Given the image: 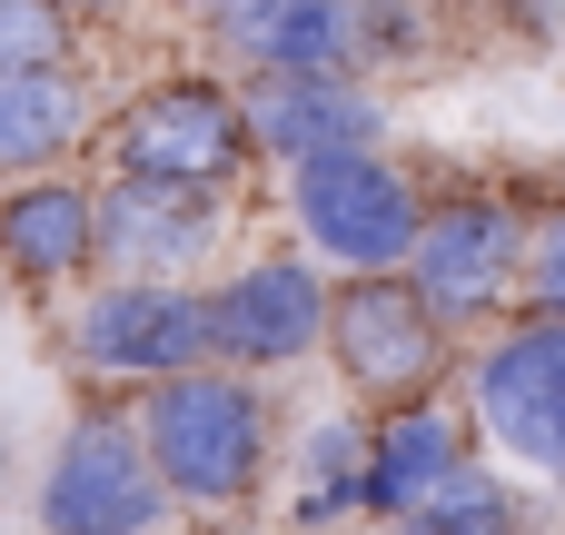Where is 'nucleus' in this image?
I'll return each instance as SVG.
<instances>
[{
	"label": "nucleus",
	"instance_id": "nucleus-1",
	"mask_svg": "<svg viewBox=\"0 0 565 535\" xmlns=\"http://www.w3.org/2000/svg\"><path fill=\"white\" fill-rule=\"evenodd\" d=\"M129 427H139L169 506H209V516L248 506L258 477H268V457H278V407L238 367H189V377L139 387L129 397Z\"/></svg>",
	"mask_w": 565,
	"mask_h": 535
},
{
	"label": "nucleus",
	"instance_id": "nucleus-2",
	"mask_svg": "<svg viewBox=\"0 0 565 535\" xmlns=\"http://www.w3.org/2000/svg\"><path fill=\"white\" fill-rule=\"evenodd\" d=\"M457 407H467V427L507 467L565 486V318H507V328H487L457 357Z\"/></svg>",
	"mask_w": 565,
	"mask_h": 535
},
{
	"label": "nucleus",
	"instance_id": "nucleus-3",
	"mask_svg": "<svg viewBox=\"0 0 565 535\" xmlns=\"http://www.w3.org/2000/svg\"><path fill=\"white\" fill-rule=\"evenodd\" d=\"M417 218H427V189H417L387 149H348V159H308V169H288V228H298V258H318V268H338V278L407 268Z\"/></svg>",
	"mask_w": 565,
	"mask_h": 535
},
{
	"label": "nucleus",
	"instance_id": "nucleus-4",
	"mask_svg": "<svg viewBox=\"0 0 565 535\" xmlns=\"http://www.w3.org/2000/svg\"><path fill=\"white\" fill-rule=\"evenodd\" d=\"M516 258H526V208L507 189H457V199H427L397 278L447 338H487L516 308Z\"/></svg>",
	"mask_w": 565,
	"mask_h": 535
},
{
	"label": "nucleus",
	"instance_id": "nucleus-5",
	"mask_svg": "<svg viewBox=\"0 0 565 535\" xmlns=\"http://www.w3.org/2000/svg\"><path fill=\"white\" fill-rule=\"evenodd\" d=\"M169 526V486L129 427V407H79L30 486V535H149Z\"/></svg>",
	"mask_w": 565,
	"mask_h": 535
},
{
	"label": "nucleus",
	"instance_id": "nucleus-6",
	"mask_svg": "<svg viewBox=\"0 0 565 535\" xmlns=\"http://www.w3.org/2000/svg\"><path fill=\"white\" fill-rule=\"evenodd\" d=\"M109 149V179H169V189H238L248 169V119H238V89L209 79V69H179V79H149L109 109L99 129Z\"/></svg>",
	"mask_w": 565,
	"mask_h": 535
},
{
	"label": "nucleus",
	"instance_id": "nucleus-7",
	"mask_svg": "<svg viewBox=\"0 0 565 535\" xmlns=\"http://www.w3.org/2000/svg\"><path fill=\"white\" fill-rule=\"evenodd\" d=\"M328 357H338V377H348V397H358L367 417L417 407V397H437V387L457 377V338L417 308V288H407L397 268L328 288Z\"/></svg>",
	"mask_w": 565,
	"mask_h": 535
},
{
	"label": "nucleus",
	"instance_id": "nucleus-8",
	"mask_svg": "<svg viewBox=\"0 0 565 535\" xmlns=\"http://www.w3.org/2000/svg\"><path fill=\"white\" fill-rule=\"evenodd\" d=\"M60 347H70L79 377H109V387L189 377V367H209V288H179V278H99L70 308Z\"/></svg>",
	"mask_w": 565,
	"mask_h": 535
},
{
	"label": "nucleus",
	"instance_id": "nucleus-9",
	"mask_svg": "<svg viewBox=\"0 0 565 535\" xmlns=\"http://www.w3.org/2000/svg\"><path fill=\"white\" fill-rule=\"evenodd\" d=\"M328 268L298 258V248H268V258H238L218 288H209V367H238V377H288L328 347Z\"/></svg>",
	"mask_w": 565,
	"mask_h": 535
},
{
	"label": "nucleus",
	"instance_id": "nucleus-10",
	"mask_svg": "<svg viewBox=\"0 0 565 535\" xmlns=\"http://www.w3.org/2000/svg\"><path fill=\"white\" fill-rule=\"evenodd\" d=\"M228 248V189H169V179H99L89 208V268L109 278H199Z\"/></svg>",
	"mask_w": 565,
	"mask_h": 535
},
{
	"label": "nucleus",
	"instance_id": "nucleus-11",
	"mask_svg": "<svg viewBox=\"0 0 565 535\" xmlns=\"http://www.w3.org/2000/svg\"><path fill=\"white\" fill-rule=\"evenodd\" d=\"M238 119H248V159L278 169L387 149V99L367 79H238Z\"/></svg>",
	"mask_w": 565,
	"mask_h": 535
},
{
	"label": "nucleus",
	"instance_id": "nucleus-12",
	"mask_svg": "<svg viewBox=\"0 0 565 535\" xmlns=\"http://www.w3.org/2000/svg\"><path fill=\"white\" fill-rule=\"evenodd\" d=\"M209 40L238 79H358V0H238Z\"/></svg>",
	"mask_w": 565,
	"mask_h": 535
},
{
	"label": "nucleus",
	"instance_id": "nucleus-13",
	"mask_svg": "<svg viewBox=\"0 0 565 535\" xmlns=\"http://www.w3.org/2000/svg\"><path fill=\"white\" fill-rule=\"evenodd\" d=\"M457 467H477V427H467V407L437 387V397H417V407H387V417H367V467H358V516H377V526H397L417 496H437Z\"/></svg>",
	"mask_w": 565,
	"mask_h": 535
},
{
	"label": "nucleus",
	"instance_id": "nucleus-14",
	"mask_svg": "<svg viewBox=\"0 0 565 535\" xmlns=\"http://www.w3.org/2000/svg\"><path fill=\"white\" fill-rule=\"evenodd\" d=\"M89 208H99V189L70 179V169L10 179V189H0V278L30 288V298L79 288V278H89Z\"/></svg>",
	"mask_w": 565,
	"mask_h": 535
},
{
	"label": "nucleus",
	"instance_id": "nucleus-15",
	"mask_svg": "<svg viewBox=\"0 0 565 535\" xmlns=\"http://www.w3.org/2000/svg\"><path fill=\"white\" fill-rule=\"evenodd\" d=\"M79 139H89V79L79 69H0V189L70 169Z\"/></svg>",
	"mask_w": 565,
	"mask_h": 535
},
{
	"label": "nucleus",
	"instance_id": "nucleus-16",
	"mask_svg": "<svg viewBox=\"0 0 565 535\" xmlns=\"http://www.w3.org/2000/svg\"><path fill=\"white\" fill-rule=\"evenodd\" d=\"M397 535H526V506H516V486L507 477H487V467H457L437 496H417Z\"/></svg>",
	"mask_w": 565,
	"mask_h": 535
},
{
	"label": "nucleus",
	"instance_id": "nucleus-17",
	"mask_svg": "<svg viewBox=\"0 0 565 535\" xmlns=\"http://www.w3.org/2000/svg\"><path fill=\"white\" fill-rule=\"evenodd\" d=\"M0 69H79V20L60 0H0Z\"/></svg>",
	"mask_w": 565,
	"mask_h": 535
},
{
	"label": "nucleus",
	"instance_id": "nucleus-18",
	"mask_svg": "<svg viewBox=\"0 0 565 535\" xmlns=\"http://www.w3.org/2000/svg\"><path fill=\"white\" fill-rule=\"evenodd\" d=\"M437 50L427 0H358V69H417Z\"/></svg>",
	"mask_w": 565,
	"mask_h": 535
},
{
	"label": "nucleus",
	"instance_id": "nucleus-19",
	"mask_svg": "<svg viewBox=\"0 0 565 535\" xmlns=\"http://www.w3.org/2000/svg\"><path fill=\"white\" fill-rule=\"evenodd\" d=\"M516 318H565V199L526 218V258H516Z\"/></svg>",
	"mask_w": 565,
	"mask_h": 535
},
{
	"label": "nucleus",
	"instance_id": "nucleus-20",
	"mask_svg": "<svg viewBox=\"0 0 565 535\" xmlns=\"http://www.w3.org/2000/svg\"><path fill=\"white\" fill-rule=\"evenodd\" d=\"M70 20H119V10H139V0H60Z\"/></svg>",
	"mask_w": 565,
	"mask_h": 535
},
{
	"label": "nucleus",
	"instance_id": "nucleus-21",
	"mask_svg": "<svg viewBox=\"0 0 565 535\" xmlns=\"http://www.w3.org/2000/svg\"><path fill=\"white\" fill-rule=\"evenodd\" d=\"M179 10H199V20H228V10H238V0H179Z\"/></svg>",
	"mask_w": 565,
	"mask_h": 535
},
{
	"label": "nucleus",
	"instance_id": "nucleus-22",
	"mask_svg": "<svg viewBox=\"0 0 565 535\" xmlns=\"http://www.w3.org/2000/svg\"><path fill=\"white\" fill-rule=\"evenodd\" d=\"M0 496H10V427H0Z\"/></svg>",
	"mask_w": 565,
	"mask_h": 535
},
{
	"label": "nucleus",
	"instance_id": "nucleus-23",
	"mask_svg": "<svg viewBox=\"0 0 565 535\" xmlns=\"http://www.w3.org/2000/svg\"><path fill=\"white\" fill-rule=\"evenodd\" d=\"M149 535H179V526H149Z\"/></svg>",
	"mask_w": 565,
	"mask_h": 535
}]
</instances>
